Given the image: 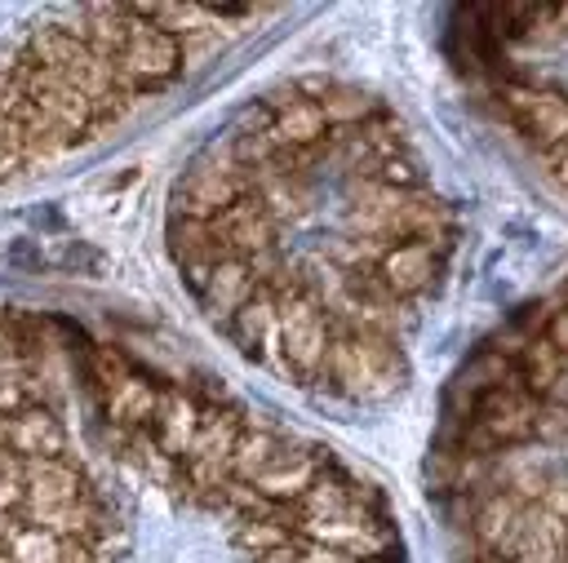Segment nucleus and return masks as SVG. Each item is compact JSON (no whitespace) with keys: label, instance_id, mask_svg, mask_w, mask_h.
<instances>
[{"label":"nucleus","instance_id":"nucleus-1","mask_svg":"<svg viewBox=\"0 0 568 563\" xmlns=\"http://www.w3.org/2000/svg\"><path fill=\"white\" fill-rule=\"evenodd\" d=\"M164 244L244 359L320 399L382 403L408 386V337L448 279L457 213L377 93L302 75L191 155Z\"/></svg>","mask_w":568,"mask_h":563},{"label":"nucleus","instance_id":"nucleus-2","mask_svg":"<svg viewBox=\"0 0 568 563\" xmlns=\"http://www.w3.org/2000/svg\"><path fill=\"white\" fill-rule=\"evenodd\" d=\"M271 4H80L0 40V186L120 129Z\"/></svg>","mask_w":568,"mask_h":563},{"label":"nucleus","instance_id":"nucleus-3","mask_svg":"<svg viewBox=\"0 0 568 563\" xmlns=\"http://www.w3.org/2000/svg\"><path fill=\"white\" fill-rule=\"evenodd\" d=\"M75 337L0 306V563H124L129 523L75 421Z\"/></svg>","mask_w":568,"mask_h":563}]
</instances>
